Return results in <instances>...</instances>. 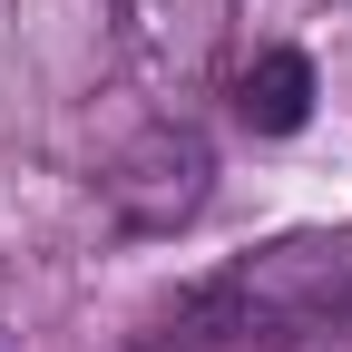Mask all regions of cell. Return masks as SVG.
Returning a JSON list of instances; mask_svg holds the SVG:
<instances>
[{
	"label": "cell",
	"instance_id": "2",
	"mask_svg": "<svg viewBox=\"0 0 352 352\" xmlns=\"http://www.w3.org/2000/svg\"><path fill=\"white\" fill-rule=\"evenodd\" d=\"M235 118L264 127V138H294V127L314 118V59H303V50H264L235 78Z\"/></svg>",
	"mask_w": 352,
	"mask_h": 352
},
{
	"label": "cell",
	"instance_id": "1",
	"mask_svg": "<svg viewBox=\"0 0 352 352\" xmlns=\"http://www.w3.org/2000/svg\"><path fill=\"white\" fill-rule=\"evenodd\" d=\"M323 323H352V226L274 235L254 254H226L215 274L157 314V342L206 352V342H303Z\"/></svg>",
	"mask_w": 352,
	"mask_h": 352
}]
</instances>
